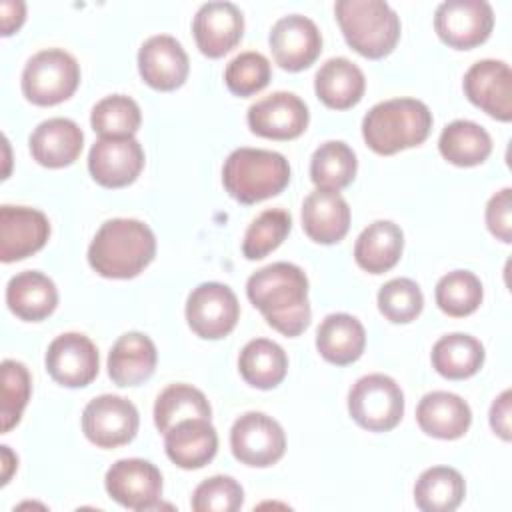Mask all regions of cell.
Segmentation results:
<instances>
[{
	"label": "cell",
	"mask_w": 512,
	"mask_h": 512,
	"mask_svg": "<svg viewBox=\"0 0 512 512\" xmlns=\"http://www.w3.org/2000/svg\"><path fill=\"white\" fill-rule=\"evenodd\" d=\"M246 296L284 336H298L310 324L308 278L296 264L272 262L256 270L246 282Z\"/></svg>",
	"instance_id": "1"
},
{
	"label": "cell",
	"mask_w": 512,
	"mask_h": 512,
	"mask_svg": "<svg viewBox=\"0 0 512 512\" xmlns=\"http://www.w3.org/2000/svg\"><path fill=\"white\" fill-rule=\"evenodd\" d=\"M348 412L360 428L388 432L402 420L404 392L386 374H366L348 392Z\"/></svg>",
	"instance_id": "7"
},
{
	"label": "cell",
	"mask_w": 512,
	"mask_h": 512,
	"mask_svg": "<svg viewBox=\"0 0 512 512\" xmlns=\"http://www.w3.org/2000/svg\"><path fill=\"white\" fill-rule=\"evenodd\" d=\"M486 226L498 240H512V188H502L488 200Z\"/></svg>",
	"instance_id": "43"
},
{
	"label": "cell",
	"mask_w": 512,
	"mask_h": 512,
	"mask_svg": "<svg viewBox=\"0 0 512 512\" xmlns=\"http://www.w3.org/2000/svg\"><path fill=\"white\" fill-rule=\"evenodd\" d=\"M404 250V232L392 220L368 224L354 244L356 264L370 274H384L394 268Z\"/></svg>",
	"instance_id": "29"
},
{
	"label": "cell",
	"mask_w": 512,
	"mask_h": 512,
	"mask_svg": "<svg viewBox=\"0 0 512 512\" xmlns=\"http://www.w3.org/2000/svg\"><path fill=\"white\" fill-rule=\"evenodd\" d=\"M138 424L136 406L116 394L92 398L82 412V432L98 448H118L132 442Z\"/></svg>",
	"instance_id": "11"
},
{
	"label": "cell",
	"mask_w": 512,
	"mask_h": 512,
	"mask_svg": "<svg viewBox=\"0 0 512 512\" xmlns=\"http://www.w3.org/2000/svg\"><path fill=\"white\" fill-rule=\"evenodd\" d=\"M434 298L444 314L464 318L478 310L484 298V288L474 272L452 270L438 280L434 288Z\"/></svg>",
	"instance_id": "36"
},
{
	"label": "cell",
	"mask_w": 512,
	"mask_h": 512,
	"mask_svg": "<svg viewBox=\"0 0 512 512\" xmlns=\"http://www.w3.org/2000/svg\"><path fill=\"white\" fill-rule=\"evenodd\" d=\"M156 256V236L136 218L106 220L88 246V264L104 278L138 276Z\"/></svg>",
	"instance_id": "2"
},
{
	"label": "cell",
	"mask_w": 512,
	"mask_h": 512,
	"mask_svg": "<svg viewBox=\"0 0 512 512\" xmlns=\"http://www.w3.org/2000/svg\"><path fill=\"white\" fill-rule=\"evenodd\" d=\"M432 128V112L416 98H392L374 104L362 120L366 146L382 156L422 144Z\"/></svg>",
	"instance_id": "3"
},
{
	"label": "cell",
	"mask_w": 512,
	"mask_h": 512,
	"mask_svg": "<svg viewBox=\"0 0 512 512\" xmlns=\"http://www.w3.org/2000/svg\"><path fill=\"white\" fill-rule=\"evenodd\" d=\"M44 364L54 382L66 388H82L98 376L100 356L88 336L64 332L50 342Z\"/></svg>",
	"instance_id": "13"
},
{
	"label": "cell",
	"mask_w": 512,
	"mask_h": 512,
	"mask_svg": "<svg viewBox=\"0 0 512 512\" xmlns=\"http://www.w3.org/2000/svg\"><path fill=\"white\" fill-rule=\"evenodd\" d=\"M272 68L264 54L246 50L234 56L226 70H224V82L228 90L240 98L252 96L260 90H264L270 82Z\"/></svg>",
	"instance_id": "41"
},
{
	"label": "cell",
	"mask_w": 512,
	"mask_h": 512,
	"mask_svg": "<svg viewBox=\"0 0 512 512\" xmlns=\"http://www.w3.org/2000/svg\"><path fill=\"white\" fill-rule=\"evenodd\" d=\"M28 146L38 164L46 168H64L80 156L84 134L70 118H48L34 128Z\"/></svg>",
	"instance_id": "21"
},
{
	"label": "cell",
	"mask_w": 512,
	"mask_h": 512,
	"mask_svg": "<svg viewBox=\"0 0 512 512\" xmlns=\"http://www.w3.org/2000/svg\"><path fill=\"white\" fill-rule=\"evenodd\" d=\"M292 216L282 208H268L260 212L246 228L242 254L248 260H260L274 252L290 234Z\"/></svg>",
	"instance_id": "37"
},
{
	"label": "cell",
	"mask_w": 512,
	"mask_h": 512,
	"mask_svg": "<svg viewBox=\"0 0 512 512\" xmlns=\"http://www.w3.org/2000/svg\"><path fill=\"white\" fill-rule=\"evenodd\" d=\"M2 10V36H10L12 32H16L24 18H26V4L20 0H4L0 4Z\"/></svg>",
	"instance_id": "45"
},
{
	"label": "cell",
	"mask_w": 512,
	"mask_h": 512,
	"mask_svg": "<svg viewBox=\"0 0 512 512\" xmlns=\"http://www.w3.org/2000/svg\"><path fill=\"white\" fill-rule=\"evenodd\" d=\"M12 458H16V456H14L12 452H10V448H8V446H2V462H4V472H2V484H6V482H8V478H10V470H8V468L12 466V464H10V460H12Z\"/></svg>",
	"instance_id": "46"
},
{
	"label": "cell",
	"mask_w": 512,
	"mask_h": 512,
	"mask_svg": "<svg viewBox=\"0 0 512 512\" xmlns=\"http://www.w3.org/2000/svg\"><path fill=\"white\" fill-rule=\"evenodd\" d=\"M268 42L276 64L288 72H300L312 66L322 52L318 26L302 14H288L276 20Z\"/></svg>",
	"instance_id": "15"
},
{
	"label": "cell",
	"mask_w": 512,
	"mask_h": 512,
	"mask_svg": "<svg viewBox=\"0 0 512 512\" xmlns=\"http://www.w3.org/2000/svg\"><path fill=\"white\" fill-rule=\"evenodd\" d=\"M6 304L20 320L40 322L56 310L58 290L46 274L38 270H24L8 280Z\"/></svg>",
	"instance_id": "26"
},
{
	"label": "cell",
	"mask_w": 512,
	"mask_h": 512,
	"mask_svg": "<svg viewBox=\"0 0 512 512\" xmlns=\"http://www.w3.org/2000/svg\"><path fill=\"white\" fill-rule=\"evenodd\" d=\"M104 486L114 502L136 512L156 508L162 498V474L144 458L114 462L104 476Z\"/></svg>",
	"instance_id": "12"
},
{
	"label": "cell",
	"mask_w": 512,
	"mask_h": 512,
	"mask_svg": "<svg viewBox=\"0 0 512 512\" xmlns=\"http://www.w3.org/2000/svg\"><path fill=\"white\" fill-rule=\"evenodd\" d=\"M424 296L410 278H392L378 290V310L394 324H408L420 316Z\"/></svg>",
	"instance_id": "39"
},
{
	"label": "cell",
	"mask_w": 512,
	"mask_h": 512,
	"mask_svg": "<svg viewBox=\"0 0 512 512\" xmlns=\"http://www.w3.org/2000/svg\"><path fill=\"white\" fill-rule=\"evenodd\" d=\"M156 360V346L146 334L126 332L108 352V376L116 386H138L154 374Z\"/></svg>",
	"instance_id": "25"
},
{
	"label": "cell",
	"mask_w": 512,
	"mask_h": 512,
	"mask_svg": "<svg viewBox=\"0 0 512 512\" xmlns=\"http://www.w3.org/2000/svg\"><path fill=\"white\" fill-rule=\"evenodd\" d=\"M416 422L422 432L440 440L464 436L472 424V410L458 394L434 390L422 396L416 406Z\"/></svg>",
	"instance_id": "23"
},
{
	"label": "cell",
	"mask_w": 512,
	"mask_h": 512,
	"mask_svg": "<svg viewBox=\"0 0 512 512\" xmlns=\"http://www.w3.org/2000/svg\"><path fill=\"white\" fill-rule=\"evenodd\" d=\"M466 496V482L456 468L432 466L414 484V502L424 512H452Z\"/></svg>",
	"instance_id": "33"
},
{
	"label": "cell",
	"mask_w": 512,
	"mask_h": 512,
	"mask_svg": "<svg viewBox=\"0 0 512 512\" xmlns=\"http://www.w3.org/2000/svg\"><path fill=\"white\" fill-rule=\"evenodd\" d=\"M494 28V10L486 0H446L434 12L438 38L456 50L484 44Z\"/></svg>",
	"instance_id": "10"
},
{
	"label": "cell",
	"mask_w": 512,
	"mask_h": 512,
	"mask_svg": "<svg viewBox=\"0 0 512 512\" xmlns=\"http://www.w3.org/2000/svg\"><path fill=\"white\" fill-rule=\"evenodd\" d=\"M80 84V66L62 48H46L28 58L22 70V94L36 106L68 100Z\"/></svg>",
	"instance_id": "6"
},
{
	"label": "cell",
	"mask_w": 512,
	"mask_h": 512,
	"mask_svg": "<svg viewBox=\"0 0 512 512\" xmlns=\"http://www.w3.org/2000/svg\"><path fill=\"white\" fill-rule=\"evenodd\" d=\"M240 318V304L230 286L222 282L198 284L186 300V322L204 340L228 336Z\"/></svg>",
	"instance_id": "8"
},
{
	"label": "cell",
	"mask_w": 512,
	"mask_h": 512,
	"mask_svg": "<svg viewBox=\"0 0 512 512\" xmlns=\"http://www.w3.org/2000/svg\"><path fill=\"white\" fill-rule=\"evenodd\" d=\"M438 150L450 164L470 168L490 156L492 138L486 128L472 120H454L442 128Z\"/></svg>",
	"instance_id": "32"
},
{
	"label": "cell",
	"mask_w": 512,
	"mask_h": 512,
	"mask_svg": "<svg viewBox=\"0 0 512 512\" xmlns=\"http://www.w3.org/2000/svg\"><path fill=\"white\" fill-rule=\"evenodd\" d=\"M212 408L202 390L190 384H170L154 402V424L166 434L174 424L188 418L210 420Z\"/></svg>",
	"instance_id": "34"
},
{
	"label": "cell",
	"mask_w": 512,
	"mask_h": 512,
	"mask_svg": "<svg viewBox=\"0 0 512 512\" xmlns=\"http://www.w3.org/2000/svg\"><path fill=\"white\" fill-rule=\"evenodd\" d=\"M338 26L358 54L378 60L388 56L400 38V18L384 0H338Z\"/></svg>",
	"instance_id": "5"
},
{
	"label": "cell",
	"mask_w": 512,
	"mask_h": 512,
	"mask_svg": "<svg viewBox=\"0 0 512 512\" xmlns=\"http://www.w3.org/2000/svg\"><path fill=\"white\" fill-rule=\"evenodd\" d=\"M192 34L204 56L220 58L242 40L244 16L232 2H206L198 8L192 20Z\"/></svg>",
	"instance_id": "19"
},
{
	"label": "cell",
	"mask_w": 512,
	"mask_h": 512,
	"mask_svg": "<svg viewBox=\"0 0 512 512\" xmlns=\"http://www.w3.org/2000/svg\"><path fill=\"white\" fill-rule=\"evenodd\" d=\"M510 398H512V392L504 390L490 406V426L506 442L512 438V428H510V402L512 400Z\"/></svg>",
	"instance_id": "44"
},
{
	"label": "cell",
	"mask_w": 512,
	"mask_h": 512,
	"mask_svg": "<svg viewBox=\"0 0 512 512\" xmlns=\"http://www.w3.org/2000/svg\"><path fill=\"white\" fill-rule=\"evenodd\" d=\"M358 170L354 150L342 140H328L320 144L310 160V178L316 188L342 190L346 188Z\"/></svg>",
	"instance_id": "35"
},
{
	"label": "cell",
	"mask_w": 512,
	"mask_h": 512,
	"mask_svg": "<svg viewBox=\"0 0 512 512\" xmlns=\"http://www.w3.org/2000/svg\"><path fill=\"white\" fill-rule=\"evenodd\" d=\"M196 512H236L244 504V490L232 476H212L200 482L192 494Z\"/></svg>",
	"instance_id": "42"
},
{
	"label": "cell",
	"mask_w": 512,
	"mask_h": 512,
	"mask_svg": "<svg viewBox=\"0 0 512 512\" xmlns=\"http://www.w3.org/2000/svg\"><path fill=\"white\" fill-rule=\"evenodd\" d=\"M144 168V150L134 136H100L88 154V170L104 188L132 184Z\"/></svg>",
	"instance_id": "14"
},
{
	"label": "cell",
	"mask_w": 512,
	"mask_h": 512,
	"mask_svg": "<svg viewBox=\"0 0 512 512\" xmlns=\"http://www.w3.org/2000/svg\"><path fill=\"white\" fill-rule=\"evenodd\" d=\"M138 70L148 86L170 92L186 82L190 62L186 50L174 36L156 34L142 42L138 50Z\"/></svg>",
	"instance_id": "20"
},
{
	"label": "cell",
	"mask_w": 512,
	"mask_h": 512,
	"mask_svg": "<svg viewBox=\"0 0 512 512\" xmlns=\"http://www.w3.org/2000/svg\"><path fill=\"white\" fill-rule=\"evenodd\" d=\"M32 378L28 368L18 360L2 362V432H10L22 418V412L30 400Z\"/></svg>",
	"instance_id": "40"
},
{
	"label": "cell",
	"mask_w": 512,
	"mask_h": 512,
	"mask_svg": "<svg viewBox=\"0 0 512 512\" xmlns=\"http://www.w3.org/2000/svg\"><path fill=\"white\" fill-rule=\"evenodd\" d=\"M302 228L318 244L340 242L350 228L348 202L336 190L316 188L302 202Z\"/></svg>",
	"instance_id": "22"
},
{
	"label": "cell",
	"mask_w": 512,
	"mask_h": 512,
	"mask_svg": "<svg viewBox=\"0 0 512 512\" xmlns=\"http://www.w3.org/2000/svg\"><path fill=\"white\" fill-rule=\"evenodd\" d=\"M290 182L288 160L274 150L236 148L222 166V184L240 204H256L280 194Z\"/></svg>",
	"instance_id": "4"
},
{
	"label": "cell",
	"mask_w": 512,
	"mask_h": 512,
	"mask_svg": "<svg viewBox=\"0 0 512 512\" xmlns=\"http://www.w3.org/2000/svg\"><path fill=\"white\" fill-rule=\"evenodd\" d=\"M248 126L256 136L270 140L298 138L310 120L306 102L294 92H272L248 108Z\"/></svg>",
	"instance_id": "17"
},
{
	"label": "cell",
	"mask_w": 512,
	"mask_h": 512,
	"mask_svg": "<svg viewBox=\"0 0 512 512\" xmlns=\"http://www.w3.org/2000/svg\"><path fill=\"white\" fill-rule=\"evenodd\" d=\"M230 448L234 458L242 464L266 468L284 456L286 434L272 416L264 412H246L232 424Z\"/></svg>",
	"instance_id": "9"
},
{
	"label": "cell",
	"mask_w": 512,
	"mask_h": 512,
	"mask_svg": "<svg viewBox=\"0 0 512 512\" xmlns=\"http://www.w3.org/2000/svg\"><path fill=\"white\" fill-rule=\"evenodd\" d=\"M366 346L362 322L346 312L328 314L316 330V348L320 356L336 366L356 362Z\"/></svg>",
	"instance_id": "28"
},
{
	"label": "cell",
	"mask_w": 512,
	"mask_h": 512,
	"mask_svg": "<svg viewBox=\"0 0 512 512\" xmlns=\"http://www.w3.org/2000/svg\"><path fill=\"white\" fill-rule=\"evenodd\" d=\"M464 94L488 116L512 120V70L504 60H478L464 74Z\"/></svg>",
	"instance_id": "16"
},
{
	"label": "cell",
	"mask_w": 512,
	"mask_h": 512,
	"mask_svg": "<svg viewBox=\"0 0 512 512\" xmlns=\"http://www.w3.org/2000/svg\"><path fill=\"white\" fill-rule=\"evenodd\" d=\"M166 456L184 470L206 466L218 450V434L210 420L188 418L164 434Z\"/></svg>",
	"instance_id": "24"
},
{
	"label": "cell",
	"mask_w": 512,
	"mask_h": 512,
	"mask_svg": "<svg viewBox=\"0 0 512 512\" xmlns=\"http://www.w3.org/2000/svg\"><path fill=\"white\" fill-rule=\"evenodd\" d=\"M50 222L44 212L28 206L0 208V260L4 264L24 260L44 248Z\"/></svg>",
	"instance_id": "18"
},
{
	"label": "cell",
	"mask_w": 512,
	"mask_h": 512,
	"mask_svg": "<svg viewBox=\"0 0 512 512\" xmlns=\"http://www.w3.org/2000/svg\"><path fill=\"white\" fill-rule=\"evenodd\" d=\"M484 346L470 334L454 332L436 340L432 346V366L448 380H464L474 376L484 364Z\"/></svg>",
	"instance_id": "31"
},
{
	"label": "cell",
	"mask_w": 512,
	"mask_h": 512,
	"mask_svg": "<svg viewBox=\"0 0 512 512\" xmlns=\"http://www.w3.org/2000/svg\"><path fill=\"white\" fill-rule=\"evenodd\" d=\"M238 372L246 384L270 390L284 380L288 372V356L280 344L268 338H254L240 350Z\"/></svg>",
	"instance_id": "30"
},
{
	"label": "cell",
	"mask_w": 512,
	"mask_h": 512,
	"mask_svg": "<svg viewBox=\"0 0 512 512\" xmlns=\"http://www.w3.org/2000/svg\"><path fill=\"white\" fill-rule=\"evenodd\" d=\"M364 88L366 78L362 70L344 56L326 60L314 76L316 96L332 110H348L356 106L364 96Z\"/></svg>",
	"instance_id": "27"
},
{
	"label": "cell",
	"mask_w": 512,
	"mask_h": 512,
	"mask_svg": "<svg viewBox=\"0 0 512 512\" xmlns=\"http://www.w3.org/2000/svg\"><path fill=\"white\" fill-rule=\"evenodd\" d=\"M140 106L124 94H112L96 102L90 114L92 130L100 136H134L140 128Z\"/></svg>",
	"instance_id": "38"
}]
</instances>
